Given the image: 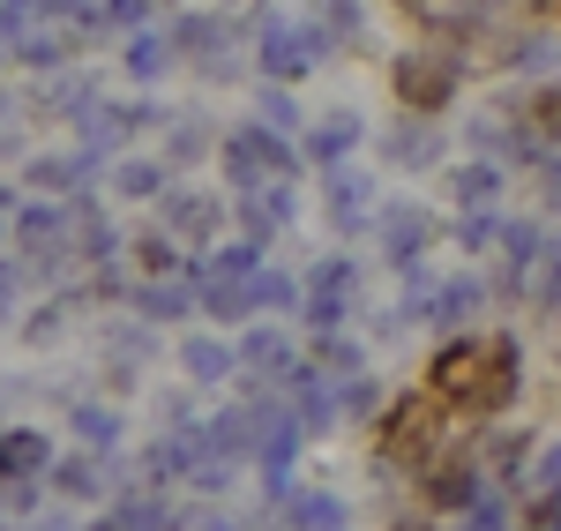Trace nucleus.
Here are the masks:
<instances>
[{
	"instance_id": "f257e3e1",
	"label": "nucleus",
	"mask_w": 561,
	"mask_h": 531,
	"mask_svg": "<svg viewBox=\"0 0 561 531\" xmlns=\"http://www.w3.org/2000/svg\"><path fill=\"white\" fill-rule=\"evenodd\" d=\"M397 97L434 113V105L449 97V60H427V53H420V60H397Z\"/></svg>"
},
{
	"instance_id": "f03ea898",
	"label": "nucleus",
	"mask_w": 561,
	"mask_h": 531,
	"mask_svg": "<svg viewBox=\"0 0 561 531\" xmlns=\"http://www.w3.org/2000/svg\"><path fill=\"white\" fill-rule=\"evenodd\" d=\"M524 128H531V135H554V142H561V90L524 97Z\"/></svg>"
},
{
	"instance_id": "7ed1b4c3",
	"label": "nucleus",
	"mask_w": 561,
	"mask_h": 531,
	"mask_svg": "<svg viewBox=\"0 0 561 531\" xmlns=\"http://www.w3.org/2000/svg\"><path fill=\"white\" fill-rule=\"evenodd\" d=\"M539 494H561V442L539 457Z\"/></svg>"
},
{
	"instance_id": "20e7f679",
	"label": "nucleus",
	"mask_w": 561,
	"mask_h": 531,
	"mask_svg": "<svg viewBox=\"0 0 561 531\" xmlns=\"http://www.w3.org/2000/svg\"><path fill=\"white\" fill-rule=\"evenodd\" d=\"M457 195H465V203H486V195H494V173H465V180H457Z\"/></svg>"
}]
</instances>
